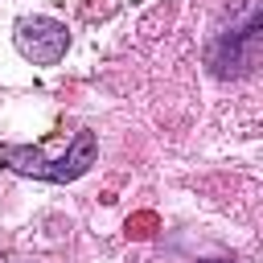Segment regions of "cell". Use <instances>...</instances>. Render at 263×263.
Masks as SVG:
<instances>
[{"instance_id":"obj_2","label":"cell","mask_w":263,"mask_h":263,"mask_svg":"<svg viewBox=\"0 0 263 263\" xmlns=\"http://www.w3.org/2000/svg\"><path fill=\"white\" fill-rule=\"evenodd\" d=\"M12 41H16V53L25 62H33V66H58L66 58V49H70V33L53 16H25V21H16Z\"/></svg>"},{"instance_id":"obj_1","label":"cell","mask_w":263,"mask_h":263,"mask_svg":"<svg viewBox=\"0 0 263 263\" xmlns=\"http://www.w3.org/2000/svg\"><path fill=\"white\" fill-rule=\"evenodd\" d=\"M99 156V140L90 127H78L70 136H53L41 144H4L0 148V164H8L12 173L37 177V181H74L82 177Z\"/></svg>"},{"instance_id":"obj_4","label":"cell","mask_w":263,"mask_h":263,"mask_svg":"<svg viewBox=\"0 0 263 263\" xmlns=\"http://www.w3.org/2000/svg\"><path fill=\"white\" fill-rule=\"evenodd\" d=\"M160 230V218L152 214V210H140V214H132L127 222H123V234L127 238H152Z\"/></svg>"},{"instance_id":"obj_5","label":"cell","mask_w":263,"mask_h":263,"mask_svg":"<svg viewBox=\"0 0 263 263\" xmlns=\"http://www.w3.org/2000/svg\"><path fill=\"white\" fill-rule=\"evenodd\" d=\"M214 263H226V259H214Z\"/></svg>"},{"instance_id":"obj_3","label":"cell","mask_w":263,"mask_h":263,"mask_svg":"<svg viewBox=\"0 0 263 263\" xmlns=\"http://www.w3.org/2000/svg\"><path fill=\"white\" fill-rule=\"evenodd\" d=\"M255 58H259V4L251 0L247 16H242V29H234L230 37H222L210 62H214L218 74H242V70L255 66Z\"/></svg>"}]
</instances>
